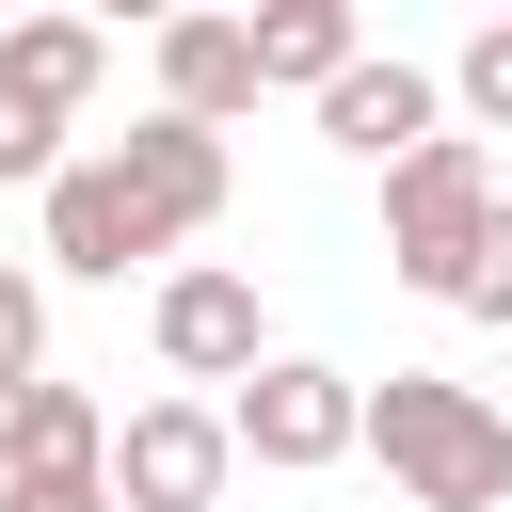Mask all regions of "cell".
<instances>
[{
	"instance_id": "15",
	"label": "cell",
	"mask_w": 512,
	"mask_h": 512,
	"mask_svg": "<svg viewBox=\"0 0 512 512\" xmlns=\"http://www.w3.org/2000/svg\"><path fill=\"white\" fill-rule=\"evenodd\" d=\"M0 512H112V480H0Z\"/></svg>"
},
{
	"instance_id": "1",
	"label": "cell",
	"mask_w": 512,
	"mask_h": 512,
	"mask_svg": "<svg viewBox=\"0 0 512 512\" xmlns=\"http://www.w3.org/2000/svg\"><path fill=\"white\" fill-rule=\"evenodd\" d=\"M224 208V128H176V112H144L112 160H64L48 176V272H144V256H176L192 224Z\"/></svg>"
},
{
	"instance_id": "13",
	"label": "cell",
	"mask_w": 512,
	"mask_h": 512,
	"mask_svg": "<svg viewBox=\"0 0 512 512\" xmlns=\"http://www.w3.org/2000/svg\"><path fill=\"white\" fill-rule=\"evenodd\" d=\"M16 384H48V288L32 272H0V400Z\"/></svg>"
},
{
	"instance_id": "2",
	"label": "cell",
	"mask_w": 512,
	"mask_h": 512,
	"mask_svg": "<svg viewBox=\"0 0 512 512\" xmlns=\"http://www.w3.org/2000/svg\"><path fill=\"white\" fill-rule=\"evenodd\" d=\"M368 448H384V480L416 512H496L512 496V416L480 384H448V368H384L368 384Z\"/></svg>"
},
{
	"instance_id": "14",
	"label": "cell",
	"mask_w": 512,
	"mask_h": 512,
	"mask_svg": "<svg viewBox=\"0 0 512 512\" xmlns=\"http://www.w3.org/2000/svg\"><path fill=\"white\" fill-rule=\"evenodd\" d=\"M464 320H496V336H512V208H496V224H480V256H464Z\"/></svg>"
},
{
	"instance_id": "12",
	"label": "cell",
	"mask_w": 512,
	"mask_h": 512,
	"mask_svg": "<svg viewBox=\"0 0 512 512\" xmlns=\"http://www.w3.org/2000/svg\"><path fill=\"white\" fill-rule=\"evenodd\" d=\"M448 96H464L480 128H512V16H480V32H464V64H448Z\"/></svg>"
},
{
	"instance_id": "3",
	"label": "cell",
	"mask_w": 512,
	"mask_h": 512,
	"mask_svg": "<svg viewBox=\"0 0 512 512\" xmlns=\"http://www.w3.org/2000/svg\"><path fill=\"white\" fill-rule=\"evenodd\" d=\"M512 192H496V160L448 128V144H416L400 176H384V256H400V288H432V304H464V256H480V224H496Z\"/></svg>"
},
{
	"instance_id": "7",
	"label": "cell",
	"mask_w": 512,
	"mask_h": 512,
	"mask_svg": "<svg viewBox=\"0 0 512 512\" xmlns=\"http://www.w3.org/2000/svg\"><path fill=\"white\" fill-rule=\"evenodd\" d=\"M144 336H160L176 384H224V400L272 368V336H256V272H160V320H144Z\"/></svg>"
},
{
	"instance_id": "6",
	"label": "cell",
	"mask_w": 512,
	"mask_h": 512,
	"mask_svg": "<svg viewBox=\"0 0 512 512\" xmlns=\"http://www.w3.org/2000/svg\"><path fill=\"white\" fill-rule=\"evenodd\" d=\"M224 464H240L224 400H144V416L112 432V512H208Z\"/></svg>"
},
{
	"instance_id": "9",
	"label": "cell",
	"mask_w": 512,
	"mask_h": 512,
	"mask_svg": "<svg viewBox=\"0 0 512 512\" xmlns=\"http://www.w3.org/2000/svg\"><path fill=\"white\" fill-rule=\"evenodd\" d=\"M160 112L176 128L256 112V16H160Z\"/></svg>"
},
{
	"instance_id": "8",
	"label": "cell",
	"mask_w": 512,
	"mask_h": 512,
	"mask_svg": "<svg viewBox=\"0 0 512 512\" xmlns=\"http://www.w3.org/2000/svg\"><path fill=\"white\" fill-rule=\"evenodd\" d=\"M320 128H336L352 160H384V176H400L416 144H448V80H432V64H352V80L320 96Z\"/></svg>"
},
{
	"instance_id": "5",
	"label": "cell",
	"mask_w": 512,
	"mask_h": 512,
	"mask_svg": "<svg viewBox=\"0 0 512 512\" xmlns=\"http://www.w3.org/2000/svg\"><path fill=\"white\" fill-rule=\"evenodd\" d=\"M96 16H32L0 32V176H64V112L96 96Z\"/></svg>"
},
{
	"instance_id": "10",
	"label": "cell",
	"mask_w": 512,
	"mask_h": 512,
	"mask_svg": "<svg viewBox=\"0 0 512 512\" xmlns=\"http://www.w3.org/2000/svg\"><path fill=\"white\" fill-rule=\"evenodd\" d=\"M352 64H368L352 0H272V16H256V96H272V80H288V96H336Z\"/></svg>"
},
{
	"instance_id": "16",
	"label": "cell",
	"mask_w": 512,
	"mask_h": 512,
	"mask_svg": "<svg viewBox=\"0 0 512 512\" xmlns=\"http://www.w3.org/2000/svg\"><path fill=\"white\" fill-rule=\"evenodd\" d=\"M0 448H16V400H0Z\"/></svg>"
},
{
	"instance_id": "17",
	"label": "cell",
	"mask_w": 512,
	"mask_h": 512,
	"mask_svg": "<svg viewBox=\"0 0 512 512\" xmlns=\"http://www.w3.org/2000/svg\"><path fill=\"white\" fill-rule=\"evenodd\" d=\"M496 416H512V400H496Z\"/></svg>"
},
{
	"instance_id": "4",
	"label": "cell",
	"mask_w": 512,
	"mask_h": 512,
	"mask_svg": "<svg viewBox=\"0 0 512 512\" xmlns=\"http://www.w3.org/2000/svg\"><path fill=\"white\" fill-rule=\"evenodd\" d=\"M224 432H240V464H272V480H320V464L368 448V384L320 368V352H272V368L224 400Z\"/></svg>"
},
{
	"instance_id": "11",
	"label": "cell",
	"mask_w": 512,
	"mask_h": 512,
	"mask_svg": "<svg viewBox=\"0 0 512 512\" xmlns=\"http://www.w3.org/2000/svg\"><path fill=\"white\" fill-rule=\"evenodd\" d=\"M0 480H112V416H96L80 384H16V448H0Z\"/></svg>"
}]
</instances>
